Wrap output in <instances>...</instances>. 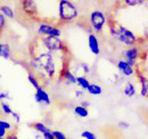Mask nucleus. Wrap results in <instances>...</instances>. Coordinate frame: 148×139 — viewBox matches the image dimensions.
<instances>
[{"label": "nucleus", "instance_id": "nucleus-1", "mask_svg": "<svg viewBox=\"0 0 148 139\" xmlns=\"http://www.w3.org/2000/svg\"><path fill=\"white\" fill-rule=\"evenodd\" d=\"M39 71H43L48 78H54L56 74V63L53 54L41 52L37 56Z\"/></svg>", "mask_w": 148, "mask_h": 139}, {"label": "nucleus", "instance_id": "nucleus-2", "mask_svg": "<svg viewBox=\"0 0 148 139\" xmlns=\"http://www.w3.org/2000/svg\"><path fill=\"white\" fill-rule=\"evenodd\" d=\"M58 15H59V19L63 22H72L73 19L77 17L79 12L75 5L71 1L62 0L58 3Z\"/></svg>", "mask_w": 148, "mask_h": 139}, {"label": "nucleus", "instance_id": "nucleus-3", "mask_svg": "<svg viewBox=\"0 0 148 139\" xmlns=\"http://www.w3.org/2000/svg\"><path fill=\"white\" fill-rule=\"evenodd\" d=\"M116 30V39L122 42L123 45H127L130 47H133L137 43V36L132 31L128 30L127 28L122 26V25H117V28H115Z\"/></svg>", "mask_w": 148, "mask_h": 139}, {"label": "nucleus", "instance_id": "nucleus-4", "mask_svg": "<svg viewBox=\"0 0 148 139\" xmlns=\"http://www.w3.org/2000/svg\"><path fill=\"white\" fill-rule=\"evenodd\" d=\"M42 43L46 47V49L48 52L53 54V52H62L65 49V45L64 41L60 38H56V36H45L42 39Z\"/></svg>", "mask_w": 148, "mask_h": 139}, {"label": "nucleus", "instance_id": "nucleus-5", "mask_svg": "<svg viewBox=\"0 0 148 139\" xmlns=\"http://www.w3.org/2000/svg\"><path fill=\"white\" fill-rule=\"evenodd\" d=\"M106 23V17L103 12L100 10H93L90 14V24L92 29L97 32H100Z\"/></svg>", "mask_w": 148, "mask_h": 139}, {"label": "nucleus", "instance_id": "nucleus-6", "mask_svg": "<svg viewBox=\"0 0 148 139\" xmlns=\"http://www.w3.org/2000/svg\"><path fill=\"white\" fill-rule=\"evenodd\" d=\"M38 33L42 35H46V36H56V38H59L62 34V31L53 25H49V24H40V26L38 28Z\"/></svg>", "mask_w": 148, "mask_h": 139}, {"label": "nucleus", "instance_id": "nucleus-7", "mask_svg": "<svg viewBox=\"0 0 148 139\" xmlns=\"http://www.w3.org/2000/svg\"><path fill=\"white\" fill-rule=\"evenodd\" d=\"M34 99H36V102L39 103V104L41 105H50L51 104V99H50V97H49V95L42 89V88H39L37 91H36V94H34Z\"/></svg>", "mask_w": 148, "mask_h": 139}, {"label": "nucleus", "instance_id": "nucleus-8", "mask_svg": "<svg viewBox=\"0 0 148 139\" xmlns=\"http://www.w3.org/2000/svg\"><path fill=\"white\" fill-rule=\"evenodd\" d=\"M139 48L138 47H136V46H133V47H130L128 49H125L124 52H123V56H124V58H125V62H128V61H131V62H137V58L139 57Z\"/></svg>", "mask_w": 148, "mask_h": 139}, {"label": "nucleus", "instance_id": "nucleus-9", "mask_svg": "<svg viewBox=\"0 0 148 139\" xmlns=\"http://www.w3.org/2000/svg\"><path fill=\"white\" fill-rule=\"evenodd\" d=\"M23 5V9L24 12L30 15V16H36L38 14V9H37V3L36 1H31V0H25L22 2Z\"/></svg>", "mask_w": 148, "mask_h": 139}, {"label": "nucleus", "instance_id": "nucleus-10", "mask_svg": "<svg viewBox=\"0 0 148 139\" xmlns=\"http://www.w3.org/2000/svg\"><path fill=\"white\" fill-rule=\"evenodd\" d=\"M88 46L90 48V50L95 55H99L100 54V47H99V41L98 38L95 34H89L88 36Z\"/></svg>", "mask_w": 148, "mask_h": 139}, {"label": "nucleus", "instance_id": "nucleus-11", "mask_svg": "<svg viewBox=\"0 0 148 139\" xmlns=\"http://www.w3.org/2000/svg\"><path fill=\"white\" fill-rule=\"evenodd\" d=\"M117 70L120 71L121 74H123L125 76H131V75L134 74V69H132L131 66H129L125 63V61H120L117 63Z\"/></svg>", "mask_w": 148, "mask_h": 139}, {"label": "nucleus", "instance_id": "nucleus-12", "mask_svg": "<svg viewBox=\"0 0 148 139\" xmlns=\"http://www.w3.org/2000/svg\"><path fill=\"white\" fill-rule=\"evenodd\" d=\"M0 57L5 59H10L12 54H10V47L8 43H0Z\"/></svg>", "mask_w": 148, "mask_h": 139}, {"label": "nucleus", "instance_id": "nucleus-13", "mask_svg": "<svg viewBox=\"0 0 148 139\" xmlns=\"http://www.w3.org/2000/svg\"><path fill=\"white\" fill-rule=\"evenodd\" d=\"M0 13L3 15V17H8V18H14L15 17V14H14V10L10 6H7V5H3V6H0Z\"/></svg>", "mask_w": 148, "mask_h": 139}, {"label": "nucleus", "instance_id": "nucleus-14", "mask_svg": "<svg viewBox=\"0 0 148 139\" xmlns=\"http://www.w3.org/2000/svg\"><path fill=\"white\" fill-rule=\"evenodd\" d=\"M63 78H64V79L66 80V82L70 83V85L76 83V76H75L69 69L64 70V72H63Z\"/></svg>", "mask_w": 148, "mask_h": 139}, {"label": "nucleus", "instance_id": "nucleus-15", "mask_svg": "<svg viewBox=\"0 0 148 139\" xmlns=\"http://www.w3.org/2000/svg\"><path fill=\"white\" fill-rule=\"evenodd\" d=\"M76 83L77 86L81 88V90H88V88L90 86V82L89 80L86 78V76H76Z\"/></svg>", "mask_w": 148, "mask_h": 139}, {"label": "nucleus", "instance_id": "nucleus-16", "mask_svg": "<svg viewBox=\"0 0 148 139\" xmlns=\"http://www.w3.org/2000/svg\"><path fill=\"white\" fill-rule=\"evenodd\" d=\"M123 94L125 96H128V97H133L136 95V87H134V85L132 82H128L125 85L124 89H123Z\"/></svg>", "mask_w": 148, "mask_h": 139}, {"label": "nucleus", "instance_id": "nucleus-17", "mask_svg": "<svg viewBox=\"0 0 148 139\" xmlns=\"http://www.w3.org/2000/svg\"><path fill=\"white\" fill-rule=\"evenodd\" d=\"M90 95H93V96H98V95H101L103 92V89L99 85H96V83H90V86L87 90Z\"/></svg>", "mask_w": 148, "mask_h": 139}, {"label": "nucleus", "instance_id": "nucleus-18", "mask_svg": "<svg viewBox=\"0 0 148 139\" xmlns=\"http://www.w3.org/2000/svg\"><path fill=\"white\" fill-rule=\"evenodd\" d=\"M33 128L37 130L38 132H40V133H47V132H49V131H51L45 123H42V122H37V123H34L33 124Z\"/></svg>", "mask_w": 148, "mask_h": 139}, {"label": "nucleus", "instance_id": "nucleus-19", "mask_svg": "<svg viewBox=\"0 0 148 139\" xmlns=\"http://www.w3.org/2000/svg\"><path fill=\"white\" fill-rule=\"evenodd\" d=\"M27 79H29V82L33 86V87L36 88V90H38L39 88H41L40 86V82H39V79H38L37 76L34 75V73H32V72H29V74H27Z\"/></svg>", "mask_w": 148, "mask_h": 139}, {"label": "nucleus", "instance_id": "nucleus-20", "mask_svg": "<svg viewBox=\"0 0 148 139\" xmlns=\"http://www.w3.org/2000/svg\"><path fill=\"white\" fill-rule=\"evenodd\" d=\"M74 113L80 116V118H87L89 115V112L87 108H83L82 106H75L74 107Z\"/></svg>", "mask_w": 148, "mask_h": 139}, {"label": "nucleus", "instance_id": "nucleus-21", "mask_svg": "<svg viewBox=\"0 0 148 139\" xmlns=\"http://www.w3.org/2000/svg\"><path fill=\"white\" fill-rule=\"evenodd\" d=\"M51 133H53V137H54V139H67V137L65 136V133H63L62 131L54 130V131H51Z\"/></svg>", "mask_w": 148, "mask_h": 139}, {"label": "nucleus", "instance_id": "nucleus-22", "mask_svg": "<svg viewBox=\"0 0 148 139\" xmlns=\"http://www.w3.org/2000/svg\"><path fill=\"white\" fill-rule=\"evenodd\" d=\"M81 137L84 139H97V136L91 131H83L81 133Z\"/></svg>", "mask_w": 148, "mask_h": 139}, {"label": "nucleus", "instance_id": "nucleus-23", "mask_svg": "<svg viewBox=\"0 0 148 139\" xmlns=\"http://www.w3.org/2000/svg\"><path fill=\"white\" fill-rule=\"evenodd\" d=\"M1 108H2L5 114H12L13 113V109L10 108V106L7 103H5V102H1Z\"/></svg>", "mask_w": 148, "mask_h": 139}, {"label": "nucleus", "instance_id": "nucleus-24", "mask_svg": "<svg viewBox=\"0 0 148 139\" xmlns=\"http://www.w3.org/2000/svg\"><path fill=\"white\" fill-rule=\"evenodd\" d=\"M0 127H1L2 129H5L6 131L12 129V124H10L9 122L5 121V120H0Z\"/></svg>", "mask_w": 148, "mask_h": 139}, {"label": "nucleus", "instance_id": "nucleus-25", "mask_svg": "<svg viewBox=\"0 0 148 139\" xmlns=\"http://www.w3.org/2000/svg\"><path fill=\"white\" fill-rule=\"evenodd\" d=\"M147 95H148V85H141L140 96L141 97H147Z\"/></svg>", "mask_w": 148, "mask_h": 139}, {"label": "nucleus", "instance_id": "nucleus-26", "mask_svg": "<svg viewBox=\"0 0 148 139\" xmlns=\"http://www.w3.org/2000/svg\"><path fill=\"white\" fill-rule=\"evenodd\" d=\"M124 2L129 6H136V5H141L143 3V1H140V0H125Z\"/></svg>", "mask_w": 148, "mask_h": 139}, {"label": "nucleus", "instance_id": "nucleus-27", "mask_svg": "<svg viewBox=\"0 0 148 139\" xmlns=\"http://www.w3.org/2000/svg\"><path fill=\"white\" fill-rule=\"evenodd\" d=\"M5 25H6V18L3 17V15L0 13V32L5 28Z\"/></svg>", "mask_w": 148, "mask_h": 139}, {"label": "nucleus", "instance_id": "nucleus-28", "mask_svg": "<svg viewBox=\"0 0 148 139\" xmlns=\"http://www.w3.org/2000/svg\"><path fill=\"white\" fill-rule=\"evenodd\" d=\"M119 127L121 128V129H129L130 128V124L128 122H124V121H121L119 123Z\"/></svg>", "mask_w": 148, "mask_h": 139}, {"label": "nucleus", "instance_id": "nucleus-29", "mask_svg": "<svg viewBox=\"0 0 148 139\" xmlns=\"http://www.w3.org/2000/svg\"><path fill=\"white\" fill-rule=\"evenodd\" d=\"M81 67H82V71H83L84 73H89V72H90V67H89V65H88V64H86V63H81Z\"/></svg>", "mask_w": 148, "mask_h": 139}, {"label": "nucleus", "instance_id": "nucleus-30", "mask_svg": "<svg viewBox=\"0 0 148 139\" xmlns=\"http://www.w3.org/2000/svg\"><path fill=\"white\" fill-rule=\"evenodd\" d=\"M139 81H140L141 85H148V80L145 75H140L139 76Z\"/></svg>", "mask_w": 148, "mask_h": 139}, {"label": "nucleus", "instance_id": "nucleus-31", "mask_svg": "<svg viewBox=\"0 0 148 139\" xmlns=\"http://www.w3.org/2000/svg\"><path fill=\"white\" fill-rule=\"evenodd\" d=\"M12 115H13V118L15 119L16 123H19V122H21V116H19L18 113H16V112H13V113H12Z\"/></svg>", "mask_w": 148, "mask_h": 139}, {"label": "nucleus", "instance_id": "nucleus-32", "mask_svg": "<svg viewBox=\"0 0 148 139\" xmlns=\"http://www.w3.org/2000/svg\"><path fill=\"white\" fill-rule=\"evenodd\" d=\"M42 138L43 139H54V137H53L51 131H49V132H47V133H43V135H42Z\"/></svg>", "mask_w": 148, "mask_h": 139}, {"label": "nucleus", "instance_id": "nucleus-33", "mask_svg": "<svg viewBox=\"0 0 148 139\" xmlns=\"http://www.w3.org/2000/svg\"><path fill=\"white\" fill-rule=\"evenodd\" d=\"M7 98H9V96H8V94L7 92H0V100H3V99H7Z\"/></svg>", "mask_w": 148, "mask_h": 139}, {"label": "nucleus", "instance_id": "nucleus-34", "mask_svg": "<svg viewBox=\"0 0 148 139\" xmlns=\"http://www.w3.org/2000/svg\"><path fill=\"white\" fill-rule=\"evenodd\" d=\"M75 95H76L77 98L83 97V90H76V91H75Z\"/></svg>", "mask_w": 148, "mask_h": 139}, {"label": "nucleus", "instance_id": "nucleus-35", "mask_svg": "<svg viewBox=\"0 0 148 139\" xmlns=\"http://www.w3.org/2000/svg\"><path fill=\"white\" fill-rule=\"evenodd\" d=\"M7 139H18V137H17L16 133H10V135L7 137Z\"/></svg>", "mask_w": 148, "mask_h": 139}, {"label": "nucleus", "instance_id": "nucleus-36", "mask_svg": "<svg viewBox=\"0 0 148 139\" xmlns=\"http://www.w3.org/2000/svg\"><path fill=\"white\" fill-rule=\"evenodd\" d=\"M6 132H7V131L0 127V137H5V136H6Z\"/></svg>", "mask_w": 148, "mask_h": 139}, {"label": "nucleus", "instance_id": "nucleus-37", "mask_svg": "<svg viewBox=\"0 0 148 139\" xmlns=\"http://www.w3.org/2000/svg\"><path fill=\"white\" fill-rule=\"evenodd\" d=\"M81 105H82V107H83V108H87V107L90 105V103H89V102H87V100H83Z\"/></svg>", "mask_w": 148, "mask_h": 139}, {"label": "nucleus", "instance_id": "nucleus-38", "mask_svg": "<svg viewBox=\"0 0 148 139\" xmlns=\"http://www.w3.org/2000/svg\"><path fill=\"white\" fill-rule=\"evenodd\" d=\"M0 139H7L6 137H0Z\"/></svg>", "mask_w": 148, "mask_h": 139}, {"label": "nucleus", "instance_id": "nucleus-39", "mask_svg": "<svg viewBox=\"0 0 148 139\" xmlns=\"http://www.w3.org/2000/svg\"><path fill=\"white\" fill-rule=\"evenodd\" d=\"M69 139H72V138H69Z\"/></svg>", "mask_w": 148, "mask_h": 139}]
</instances>
